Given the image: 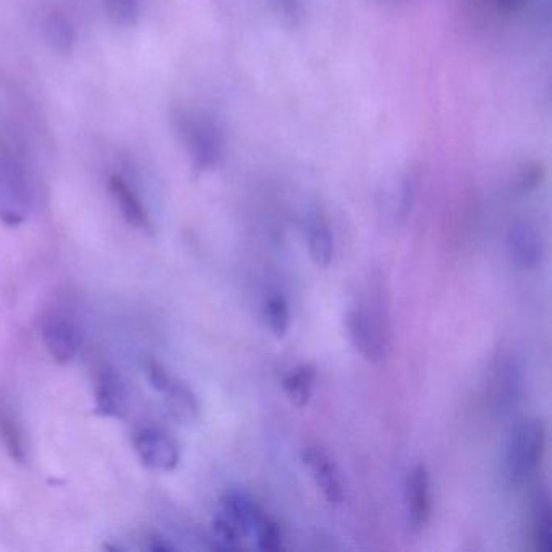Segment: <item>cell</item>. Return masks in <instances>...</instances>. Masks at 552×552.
Listing matches in <instances>:
<instances>
[{
    "mask_svg": "<svg viewBox=\"0 0 552 552\" xmlns=\"http://www.w3.org/2000/svg\"><path fill=\"white\" fill-rule=\"evenodd\" d=\"M546 452V426L540 418L519 421L506 449V472L515 485L527 483L540 470Z\"/></svg>",
    "mask_w": 552,
    "mask_h": 552,
    "instance_id": "1",
    "label": "cell"
},
{
    "mask_svg": "<svg viewBox=\"0 0 552 552\" xmlns=\"http://www.w3.org/2000/svg\"><path fill=\"white\" fill-rule=\"evenodd\" d=\"M179 133L193 166L198 170H211L224 156V138L221 128L206 115L185 112L179 117Z\"/></svg>",
    "mask_w": 552,
    "mask_h": 552,
    "instance_id": "2",
    "label": "cell"
},
{
    "mask_svg": "<svg viewBox=\"0 0 552 552\" xmlns=\"http://www.w3.org/2000/svg\"><path fill=\"white\" fill-rule=\"evenodd\" d=\"M30 188L22 167L9 153H0V221L18 226L30 213Z\"/></svg>",
    "mask_w": 552,
    "mask_h": 552,
    "instance_id": "3",
    "label": "cell"
},
{
    "mask_svg": "<svg viewBox=\"0 0 552 552\" xmlns=\"http://www.w3.org/2000/svg\"><path fill=\"white\" fill-rule=\"evenodd\" d=\"M302 462L310 473L319 493L331 504L344 501L345 488L339 467L326 449L319 446H306L302 449Z\"/></svg>",
    "mask_w": 552,
    "mask_h": 552,
    "instance_id": "4",
    "label": "cell"
},
{
    "mask_svg": "<svg viewBox=\"0 0 552 552\" xmlns=\"http://www.w3.org/2000/svg\"><path fill=\"white\" fill-rule=\"evenodd\" d=\"M433 510L431 501V476L428 467L418 463L405 481V514L410 530L421 531L428 525Z\"/></svg>",
    "mask_w": 552,
    "mask_h": 552,
    "instance_id": "5",
    "label": "cell"
},
{
    "mask_svg": "<svg viewBox=\"0 0 552 552\" xmlns=\"http://www.w3.org/2000/svg\"><path fill=\"white\" fill-rule=\"evenodd\" d=\"M345 327L353 349L370 363L384 358V342L376 319L363 308H350L345 315Z\"/></svg>",
    "mask_w": 552,
    "mask_h": 552,
    "instance_id": "6",
    "label": "cell"
},
{
    "mask_svg": "<svg viewBox=\"0 0 552 552\" xmlns=\"http://www.w3.org/2000/svg\"><path fill=\"white\" fill-rule=\"evenodd\" d=\"M135 451L141 462L156 472H172L179 465V447L161 429L146 428L136 434Z\"/></svg>",
    "mask_w": 552,
    "mask_h": 552,
    "instance_id": "7",
    "label": "cell"
},
{
    "mask_svg": "<svg viewBox=\"0 0 552 552\" xmlns=\"http://www.w3.org/2000/svg\"><path fill=\"white\" fill-rule=\"evenodd\" d=\"M507 251L512 263L520 269L538 268L546 255V243L541 230L531 222H515L507 234Z\"/></svg>",
    "mask_w": 552,
    "mask_h": 552,
    "instance_id": "8",
    "label": "cell"
},
{
    "mask_svg": "<svg viewBox=\"0 0 552 552\" xmlns=\"http://www.w3.org/2000/svg\"><path fill=\"white\" fill-rule=\"evenodd\" d=\"M44 347L57 363H68L77 357L80 350V332L70 319L51 316L41 329Z\"/></svg>",
    "mask_w": 552,
    "mask_h": 552,
    "instance_id": "9",
    "label": "cell"
},
{
    "mask_svg": "<svg viewBox=\"0 0 552 552\" xmlns=\"http://www.w3.org/2000/svg\"><path fill=\"white\" fill-rule=\"evenodd\" d=\"M219 514L234 523L245 538V536H253L266 512L247 493L238 491V489H230L227 493L222 494Z\"/></svg>",
    "mask_w": 552,
    "mask_h": 552,
    "instance_id": "10",
    "label": "cell"
},
{
    "mask_svg": "<svg viewBox=\"0 0 552 552\" xmlns=\"http://www.w3.org/2000/svg\"><path fill=\"white\" fill-rule=\"evenodd\" d=\"M94 410L101 417L117 418L127 412V389L119 374L104 366L94 387Z\"/></svg>",
    "mask_w": 552,
    "mask_h": 552,
    "instance_id": "11",
    "label": "cell"
},
{
    "mask_svg": "<svg viewBox=\"0 0 552 552\" xmlns=\"http://www.w3.org/2000/svg\"><path fill=\"white\" fill-rule=\"evenodd\" d=\"M523 391L522 370L512 358L502 360L493 376V399L497 410L509 413L519 404Z\"/></svg>",
    "mask_w": 552,
    "mask_h": 552,
    "instance_id": "12",
    "label": "cell"
},
{
    "mask_svg": "<svg viewBox=\"0 0 552 552\" xmlns=\"http://www.w3.org/2000/svg\"><path fill=\"white\" fill-rule=\"evenodd\" d=\"M305 237L311 261L318 268H327L334 258L336 243H334L331 226L323 214L311 213L306 217Z\"/></svg>",
    "mask_w": 552,
    "mask_h": 552,
    "instance_id": "13",
    "label": "cell"
},
{
    "mask_svg": "<svg viewBox=\"0 0 552 552\" xmlns=\"http://www.w3.org/2000/svg\"><path fill=\"white\" fill-rule=\"evenodd\" d=\"M109 187H111L114 200L119 204L120 211L124 214L125 221L130 226L143 230V232H151L153 224L149 219L148 211L141 203L140 196L136 195L133 187L128 185L127 180L120 177V175H114L111 182H109Z\"/></svg>",
    "mask_w": 552,
    "mask_h": 552,
    "instance_id": "14",
    "label": "cell"
},
{
    "mask_svg": "<svg viewBox=\"0 0 552 552\" xmlns=\"http://www.w3.org/2000/svg\"><path fill=\"white\" fill-rule=\"evenodd\" d=\"M531 541L538 552L552 549V507L548 491H538L531 506Z\"/></svg>",
    "mask_w": 552,
    "mask_h": 552,
    "instance_id": "15",
    "label": "cell"
},
{
    "mask_svg": "<svg viewBox=\"0 0 552 552\" xmlns=\"http://www.w3.org/2000/svg\"><path fill=\"white\" fill-rule=\"evenodd\" d=\"M166 407L170 417L180 425H192L200 415V404L190 387L182 383L169 384L166 391Z\"/></svg>",
    "mask_w": 552,
    "mask_h": 552,
    "instance_id": "16",
    "label": "cell"
},
{
    "mask_svg": "<svg viewBox=\"0 0 552 552\" xmlns=\"http://www.w3.org/2000/svg\"><path fill=\"white\" fill-rule=\"evenodd\" d=\"M316 384V368L311 365H298L282 379V389L295 407L303 408L310 404Z\"/></svg>",
    "mask_w": 552,
    "mask_h": 552,
    "instance_id": "17",
    "label": "cell"
},
{
    "mask_svg": "<svg viewBox=\"0 0 552 552\" xmlns=\"http://www.w3.org/2000/svg\"><path fill=\"white\" fill-rule=\"evenodd\" d=\"M263 318L272 336L277 339L287 336L292 323L287 298L281 293H271L263 303Z\"/></svg>",
    "mask_w": 552,
    "mask_h": 552,
    "instance_id": "18",
    "label": "cell"
},
{
    "mask_svg": "<svg viewBox=\"0 0 552 552\" xmlns=\"http://www.w3.org/2000/svg\"><path fill=\"white\" fill-rule=\"evenodd\" d=\"M46 36L52 47L56 51L62 52V54L72 51L73 46H75V39H77V33H75L72 22L60 13H52L49 20H47Z\"/></svg>",
    "mask_w": 552,
    "mask_h": 552,
    "instance_id": "19",
    "label": "cell"
},
{
    "mask_svg": "<svg viewBox=\"0 0 552 552\" xmlns=\"http://www.w3.org/2000/svg\"><path fill=\"white\" fill-rule=\"evenodd\" d=\"M211 538L216 549L221 551H237L242 548V533L222 514H217L211 523Z\"/></svg>",
    "mask_w": 552,
    "mask_h": 552,
    "instance_id": "20",
    "label": "cell"
},
{
    "mask_svg": "<svg viewBox=\"0 0 552 552\" xmlns=\"http://www.w3.org/2000/svg\"><path fill=\"white\" fill-rule=\"evenodd\" d=\"M253 536H255L256 546L261 551L277 552L284 548V535H282L281 527L268 514L264 515V519L256 527Z\"/></svg>",
    "mask_w": 552,
    "mask_h": 552,
    "instance_id": "21",
    "label": "cell"
},
{
    "mask_svg": "<svg viewBox=\"0 0 552 552\" xmlns=\"http://www.w3.org/2000/svg\"><path fill=\"white\" fill-rule=\"evenodd\" d=\"M106 10L115 25L133 26L140 18V0H106Z\"/></svg>",
    "mask_w": 552,
    "mask_h": 552,
    "instance_id": "22",
    "label": "cell"
},
{
    "mask_svg": "<svg viewBox=\"0 0 552 552\" xmlns=\"http://www.w3.org/2000/svg\"><path fill=\"white\" fill-rule=\"evenodd\" d=\"M0 436L4 439L5 447L12 454L13 459L23 462L25 449H23L22 436L18 433L17 426L13 425V421L0 418Z\"/></svg>",
    "mask_w": 552,
    "mask_h": 552,
    "instance_id": "23",
    "label": "cell"
},
{
    "mask_svg": "<svg viewBox=\"0 0 552 552\" xmlns=\"http://www.w3.org/2000/svg\"><path fill=\"white\" fill-rule=\"evenodd\" d=\"M148 379L149 383H151V386H153L156 391L161 392L166 391L167 387H169V384L172 383V379H170L167 371L164 370V368H162L159 363H156V361H153V363L149 365Z\"/></svg>",
    "mask_w": 552,
    "mask_h": 552,
    "instance_id": "24",
    "label": "cell"
},
{
    "mask_svg": "<svg viewBox=\"0 0 552 552\" xmlns=\"http://www.w3.org/2000/svg\"><path fill=\"white\" fill-rule=\"evenodd\" d=\"M543 180V170L540 166H527L522 170L519 179V187L522 188L523 192H528V190H533V188L538 187V183Z\"/></svg>",
    "mask_w": 552,
    "mask_h": 552,
    "instance_id": "25",
    "label": "cell"
},
{
    "mask_svg": "<svg viewBox=\"0 0 552 552\" xmlns=\"http://www.w3.org/2000/svg\"><path fill=\"white\" fill-rule=\"evenodd\" d=\"M497 12L506 13V15H515L522 13L530 5L531 0H488Z\"/></svg>",
    "mask_w": 552,
    "mask_h": 552,
    "instance_id": "26",
    "label": "cell"
},
{
    "mask_svg": "<svg viewBox=\"0 0 552 552\" xmlns=\"http://www.w3.org/2000/svg\"><path fill=\"white\" fill-rule=\"evenodd\" d=\"M149 548H151V551H174V549H177L174 544L170 543V540L161 535H154L151 538V546Z\"/></svg>",
    "mask_w": 552,
    "mask_h": 552,
    "instance_id": "27",
    "label": "cell"
}]
</instances>
